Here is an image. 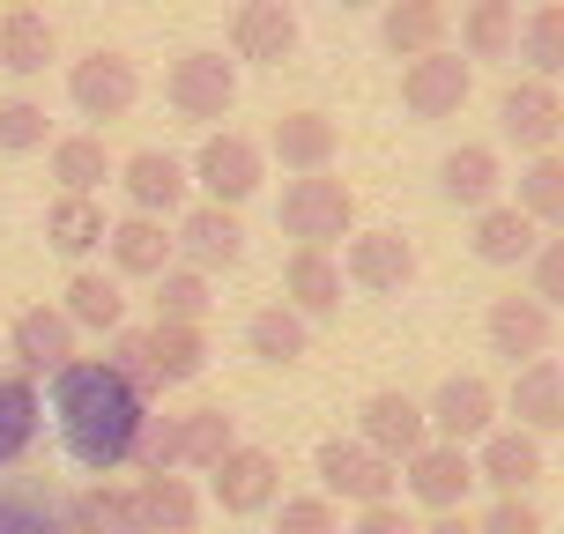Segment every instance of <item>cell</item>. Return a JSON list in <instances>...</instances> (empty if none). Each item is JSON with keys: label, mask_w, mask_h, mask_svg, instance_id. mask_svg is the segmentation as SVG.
<instances>
[{"label": "cell", "mask_w": 564, "mask_h": 534, "mask_svg": "<svg viewBox=\"0 0 564 534\" xmlns=\"http://www.w3.org/2000/svg\"><path fill=\"white\" fill-rule=\"evenodd\" d=\"M119 194H127V208L134 216H156V224H171L186 200H194V178H186V156H171V149H134V156H119Z\"/></svg>", "instance_id": "11"}, {"label": "cell", "mask_w": 564, "mask_h": 534, "mask_svg": "<svg viewBox=\"0 0 564 534\" xmlns=\"http://www.w3.org/2000/svg\"><path fill=\"white\" fill-rule=\"evenodd\" d=\"M468 89H476V59L438 45V53H416L401 67V112L409 119H460Z\"/></svg>", "instance_id": "7"}, {"label": "cell", "mask_w": 564, "mask_h": 534, "mask_svg": "<svg viewBox=\"0 0 564 534\" xmlns=\"http://www.w3.org/2000/svg\"><path fill=\"white\" fill-rule=\"evenodd\" d=\"M535 246H542V230L512 200H490V208H476V224H468V253L482 268H520V260H535Z\"/></svg>", "instance_id": "29"}, {"label": "cell", "mask_w": 564, "mask_h": 534, "mask_svg": "<svg viewBox=\"0 0 564 534\" xmlns=\"http://www.w3.org/2000/svg\"><path fill=\"white\" fill-rule=\"evenodd\" d=\"M134 476H178V416H141V438H134Z\"/></svg>", "instance_id": "43"}, {"label": "cell", "mask_w": 564, "mask_h": 534, "mask_svg": "<svg viewBox=\"0 0 564 534\" xmlns=\"http://www.w3.org/2000/svg\"><path fill=\"white\" fill-rule=\"evenodd\" d=\"M164 97L178 119H194V127H216V119H230V105H238V59L224 53H178L164 75Z\"/></svg>", "instance_id": "6"}, {"label": "cell", "mask_w": 564, "mask_h": 534, "mask_svg": "<svg viewBox=\"0 0 564 534\" xmlns=\"http://www.w3.org/2000/svg\"><path fill=\"white\" fill-rule=\"evenodd\" d=\"M246 349H253L260 364H297V357L312 349V319L275 297V305H260L253 319H246Z\"/></svg>", "instance_id": "36"}, {"label": "cell", "mask_w": 564, "mask_h": 534, "mask_svg": "<svg viewBox=\"0 0 564 534\" xmlns=\"http://www.w3.org/2000/svg\"><path fill=\"white\" fill-rule=\"evenodd\" d=\"M105 364L119 371V379H127V386H134V394H164V386H156V371H149V335H141V327H119L112 335V349H105Z\"/></svg>", "instance_id": "45"}, {"label": "cell", "mask_w": 564, "mask_h": 534, "mask_svg": "<svg viewBox=\"0 0 564 534\" xmlns=\"http://www.w3.org/2000/svg\"><path fill=\"white\" fill-rule=\"evenodd\" d=\"M520 0H468L460 8V59H512Z\"/></svg>", "instance_id": "35"}, {"label": "cell", "mask_w": 564, "mask_h": 534, "mask_svg": "<svg viewBox=\"0 0 564 534\" xmlns=\"http://www.w3.org/2000/svg\"><path fill=\"white\" fill-rule=\"evenodd\" d=\"M208 305H216V297H208V275H200V268H186V260H171L164 275H156V319H208Z\"/></svg>", "instance_id": "41"}, {"label": "cell", "mask_w": 564, "mask_h": 534, "mask_svg": "<svg viewBox=\"0 0 564 534\" xmlns=\"http://www.w3.org/2000/svg\"><path fill=\"white\" fill-rule=\"evenodd\" d=\"M506 408L520 416V431H535V438L564 431V364H550V357H528V364H512Z\"/></svg>", "instance_id": "25"}, {"label": "cell", "mask_w": 564, "mask_h": 534, "mask_svg": "<svg viewBox=\"0 0 564 534\" xmlns=\"http://www.w3.org/2000/svg\"><path fill=\"white\" fill-rule=\"evenodd\" d=\"M453 30V8L446 0H379V45L394 59H416V53H438Z\"/></svg>", "instance_id": "26"}, {"label": "cell", "mask_w": 564, "mask_h": 534, "mask_svg": "<svg viewBox=\"0 0 564 534\" xmlns=\"http://www.w3.org/2000/svg\"><path fill=\"white\" fill-rule=\"evenodd\" d=\"M105 230H112V216H105L97 194H53L45 200V246L59 260H89L105 246Z\"/></svg>", "instance_id": "31"}, {"label": "cell", "mask_w": 564, "mask_h": 534, "mask_svg": "<svg viewBox=\"0 0 564 534\" xmlns=\"http://www.w3.org/2000/svg\"><path fill=\"white\" fill-rule=\"evenodd\" d=\"M297 8L290 0H238L230 15V59H253V67H282L297 53Z\"/></svg>", "instance_id": "20"}, {"label": "cell", "mask_w": 564, "mask_h": 534, "mask_svg": "<svg viewBox=\"0 0 564 534\" xmlns=\"http://www.w3.org/2000/svg\"><path fill=\"white\" fill-rule=\"evenodd\" d=\"M482 341H490V357H506V364H528V357H550V341H557V312L542 305V297H490L482 312Z\"/></svg>", "instance_id": "16"}, {"label": "cell", "mask_w": 564, "mask_h": 534, "mask_svg": "<svg viewBox=\"0 0 564 534\" xmlns=\"http://www.w3.org/2000/svg\"><path fill=\"white\" fill-rule=\"evenodd\" d=\"M53 178H59V194H97V186H112L119 178V156L105 149V134L89 127V134H53Z\"/></svg>", "instance_id": "32"}, {"label": "cell", "mask_w": 564, "mask_h": 534, "mask_svg": "<svg viewBox=\"0 0 564 534\" xmlns=\"http://www.w3.org/2000/svg\"><path fill=\"white\" fill-rule=\"evenodd\" d=\"M357 438H365L371 453H387V460H409L416 446H431V416H423L416 394H401V386H379V394H365V408H357Z\"/></svg>", "instance_id": "18"}, {"label": "cell", "mask_w": 564, "mask_h": 534, "mask_svg": "<svg viewBox=\"0 0 564 534\" xmlns=\"http://www.w3.org/2000/svg\"><path fill=\"white\" fill-rule=\"evenodd\" d=\"M186 178H194L200 200H216V208H246V200L260 194V178H268V149H260L253 134H238V127H216V134L186 156Z\"/></svg>", "instance_id": "2"}, {"label": "cell", "mask_w": 564, "mask_h": 534, "mask_svg": "<svg viewBox=\"0 0 564 534\" xmlns=\"http://www.w3.org/2000/svg\"><path fill=\"white\" fill-rule=\"evenodd\" d=\"M401 476H409V498L438 520V512H460V505H468V490H476V460H468V446L431 438V446H416L409 460H401Z\"/></svg>", "instance_id": "14"}, {"label": "cell", "mask_w": 564, "mask_h": 534, "mask_svg": "<svg viewBox=\"0 0 564 534\" xmlns=\"http://www.w3.org/2000/svg\"><path fill=\"white\" fill-rule=\"evenodd\" d=\"M171 238H178V260L200 268V275L246 260V224H238V208H216V200H186L171 216Z\"/></svg>", "instance_id": "12"}, {"label": "cell", "mask_w": 564, "mask_h": 534, "mask_svg": "<svg viewBox=\"0 0 564 534\" xmlns=\"http://www.w3.org/2000/svg\"><path fill=\"white\" fill-rule=\"evenodd\" d=\"M134 498V534H200V490L186 476H141L127 482Z\"/></svg>", "instance_id": "23"}, {"label": "cell", "mask_w": 564, "mask_h": 534, "mask_svg": "<svg viewBox=\"0 0 564 534\" xmlns=\"http://www.w3.org/2000/svg\"><path fill=\"white\" fill-rule=\"evenodd\" d=\"M37 423H45V401H37V379L23 371H0V476L37 446Z\"/></svg>", "instance_id": "33"}, {"label": "cell", "mask_w": 564, "mask_h": 534, "mask_svg": "<svg viewBox=\"0 0 564 534\" xmlns=\"http://www.w3.org/2000/svg\"><path fill=\"white\" fill-rule=\"evenodd\" d=\"M0 534H67L53 490H23V482H0Z\"/></svg>", "instance_id": "40"}, {"label": "cell", "mask_w": 564, "mask_h": 534, "mask_svg": "<svg viewBox=\"0 0 564 534\" xmlns=\"http://www.w3.org/2000/svg\"><path fill=\"white\" fill-rule=\"evenodd\" d=\"M59 59V30L45 23V8H30V0H15V8H0V67L8 75H45Z\"/></svg>", "instance_id": "30"}, {"label": "cell", "mask_w": 564, "mask_h": 534, "mask_svg": "<svg viewBox=\"0 0 564 534\" xmlns=\"http://www.w3.org/2000/svg\"><path fill=\"white\" fill-rule=\"evenodd\" d=\"M476 534H542V512L528 505V498H490L482 505V520H468Z\"/></svg>", "instance_id": "47"}, {"label": "cell", "mask_w": 564, "mask_h": 534, "mask_svg": "<svg viewBox=\"0 0 564 534\" xmlns=\"http://www.w3.org/2000/svg\"><path fill=\"white\" fill-rule=\"evenodd\" d=\"M416 534H476V527H468L460 512H438V520H431V527H416Z\"/></svg>", "instance_id": "49"}, {"label": "cell", "mask_w": 564, "mask_h": 534, "mask_svg": "<svg viewBox=\"0 0 564 534\" xmlns=\"http://www.w3.org/2000/svg\"><path fill=\"white\" fill-rule=\"evenodd\" d=\"M476 482L482 490H498V498H528L542 482V438L535 431H520V423H498L490 438H476Z\"/></svg>", "instance_id": "17"}, {"label": "cell", "mask_w": 564, "mask_h": 534, "mask_svg": "<svg viewBox=\"0 0 564 534\" xmlns=\"http://www.w3.org/2000/svg\"><path fill=\"white\" fill-rule=\"evenodd\" d=\"M275 534H341V512L327 490H305V498H275Z\"/></svg>", "instance_id": "44"}, {"label": "cell", "mask_w": 564, "mask_h": 534, "mask_svg": "<svg viewBox=\"0 0 564 534\" xmlns=\"http://www.w3.org/2000/svg\"><path fill=\"white\" fill-rule=\"evenodd\" d=\"M528 297H542L550 312H564V230L535 246V260H528Z\"/></svg>", "instance_id": "46"}, {"label": "cell", "mask_w": 564, "mask_h": 534, "mask_svg": "<svg viewBox=\"0 0 564 534\" xmlns=\"http://www.w3.org/2000/svg\"><path fill=\"white\" fill-rule=\"evenodd\" d=\"M59 520L67 534H134V498H127V482H89L75 498H59Z\"/></svg>", "instance_id": "34"}, {"label": "cell", "mask_w": 564, "mask_h": 534, "mask_svg": "<svg viewBox=\"0 0 564 534\" xmlns=\"http://www.w3.org/2000/svg\"><path fill=\"white\" fill-rule=\"evenodd\" d=\"M341 282H357L365 297H401V290L416 282V246H409L401 230H349Z\"/></svg>", "instance_id": "15"}, {"label": "cell", "mask_w": 564, "mask_h": 534, "mask_svg": "<svg viewBox=\"0 0 564 534\" xmlns=\"http://www.w3.org/2000/svg\"><path fill=\"white\" fill-rule=\"evenodd\" d=\"M341 8H379V0H341Z\"/></svg>", "instance_id": "50"}, {"label": "cell", "mask_w": 564, "mask_h": 534, "mask_svg": "<svg viewBox=\"0 0 564 534\" xmlns=\"http://www.w3.org/2000/svg\"><path fill=\"white\" fill-rule=\"evenodd\" d=\"M67 105L97 127H112L141 105V67L119 45H89L83 59H67Z\"/></svg>", "instance_id": "4"}, {"label": "cell", "mask_w": 564, "mask_h": 534, "mask_svg": "<svg viewBox=\"0 0 564 534\" xmlns=\"http://www.w3.org/2000/svg\"><path fill=\"white\" fill-rule=\"evenodd\" d=\"M498 186H506V156L490 149V141H460V149H446L438 156V194L453 200V208H490L498 200Z\"/></svg>", "instance_id": "24"}, {"label": "cell", "mask_w": 564, "mask_h": 534, "mask_svg": "<svg viewBox=\"0 0 564 534\" xmlns=\"http://www.w3.org/2000/svg\"><path fill=\"white\" fill-rule=\"evenodd\" d=\"M275 224H282V238H297V246H335V238L357 230V194L341 186L335 171H305V178L282 186Z\"/></svg>", "instance_id": "3"}, {"label": "cell", "mask_w": 564, "mask_h": 534, "mask_svg": "<svg viewBox=\"0 0 564 534\" xmlns=\"http://www.w3.org/2000/svg\"><path fill=\"white\" fill-rule=\"evenodd\" d=\"M149 335V371H156V386H194L200 371H208V327H194V319H149L141 327Z\"/></svg>", "instance_id": "28"}, {"label": "cell", "mask_w": 564, "mask_h": 534, "mask_svg": "<svg viewBox=\"0 0 564 534\" xmlns=\"http://www.w3.org/2000/svg\"><path fill=\"white\" fill-rule=\"evenodd\" d=\"M512 53L528 59V75H542V83H564V0H542V8H528V15H520Z\"/></svg>", "instance_id": "38"}, {"label": "cell", "mask_w": 564, "mask_h": 534, "mask_svg": "<svg viewBox=\"0 0 564 534\" xmlns=\"http://www.w3.org/2000/svg\"><path fill=\"white\" fill-rule=\"evenodd\" d=\"M312 476H319V490L341 498V505H387V498L401 490V468L387 460V453H371L365 438H319Z\"/></svg>", "instance_id": "5"}, {"label": "cell", "mask_w": 564, "mask_h": 534, "mask_svg": "<svg viewBox=\"0 0 564 534\" xmlns=\"http://www.w3.org/2000/svg\"><path fill=\"white\" fill-rule=\"evenodd\" d=\"M8 357H15L23 379H53L59 364L83 357V335H75V319L59 305H30V312H15V327H8Z\"/></svg>", "instance_id": "13"}, {"label": "cell", "mask_w": 564, "mask_h": 534, "mask_svg": "<svg viewBox=\"0 0 564 534\" xmlns=\"http://www.w3.org/2000/svg\"><path fill=\"white\" fill-rule=\"evenodd\" d=\"M268 156H275L290 178H305V171H335L341 156V127L327 112H312V105H297V112H282L275 127H268V141H260Z\"/></svg>", "instance_id": "19"}, {"label": "cell", "mask_w": 564, "mask_h": 534, "mask_svg": "<svg viewBox=\"0 0 564 534\" xmlns=\"http://www.w3.org/2000/svg\"><path fill=\"white\" fill-rule=\"evenodd\" d=\"M141 416H149V394H134L105 357H75V364L53 371L59 446L75 453V468H89V476H119L134 460Z\"/></svg>", "instance_id": "1"}, {"label": "cell", "mask_w": 564, "mask_h": 534, "mask_svg": "<svg viewBox=\"0 0 564 534\" xmlns=\"http://www.w3.org/2000/svg\"><path fill=\"white\" fill-rule=\"evenodd\" d=\"M498 134L520 149V156H542L564 141V89L542 83V75H520V83L498 89Z\"/></svg>", "instance_id": "8"}, {"label": "cell", "mask_w": 564, "mask_h": 534, "mask_svg": "<svg viewBox=\"0 0 564 534\" xmlns=\"http://www.w3.org/2000/svg\"><path fill=\"white\" fill-rule=\"evenodd\" d=\"M230 446H238V423H230L224 408H186V416H178V468L208 476Z\"/></svg>", "instance_id": "39"}, {"label": "cell", "mask_w": 564, "mask_h": 534, "mask_svg": "<svg viewBox=\"0 0 564 534\" xmlns=\"http://www.w3.org/2000/svg\"><path fill=\"white\" fill-rule=\"evenodd\" d=\"M59 312L75 319V335H119L127 327V282L105 268H75L59 290Z\"/></svg>", "instance_id": "27"}, {"label": "cell", "mask_w": 564, "mask_h": 534, "mask_svg": "<svg viewBox=\"0 0 564 534\" xmlns=\"http://www.w3.org/2000/svg\"><path fill=\"white\" fill-rule=\"evenodd\" d=\"M512 208L535 230H564V149H542V156L520 164V200Z\"/></svg>", "instance_id": "37"}, {"label": "cell", "mask_w": 564, "mask_h": 534, "mask_svg": "<svg viewBox=\"0 0 564 534\" xmlns=\"http://www.w3.org/2000/svg\"><path fill=\"white\" fill-rule=\"evenodd\" d=\"M498 386L482 379V371H453V379H438V394L423 401V416H431V438H446V446H476V438H490L498 431Z\"/></svg>", "instance_id": "9"}, {"label": "cell", "mask_w": 564, "mask_h": 534, "mask_svg": "<svg viewBox=\"0 0 564 534\" xmlns=\"http://www.w3.org/2000/svg\"><path fill=\"white\" fill-rule=\"evenodd\" d=\"M208 498L230 520H253V512H275L282 498V460L268 446H230L216 468H208Z\"/></svg>", "instance_id": "10"}, {"label": "cell", "mask_w": 564, "mask_h": 534, "mask_svg": "<svg viewBox=\"0 0 564 534\" xmlns=\"http://www.w3.org/2000/svg\"><path fill=\"white\" fill-rule=\"evenodd\" d=\"M30 149H53V119L37 97H0V156H30Z\"/></svg>", "instance_id": "42"}, {"label": "cell", "mask_w": 564, "mask_h": 534, "mask_svg": "<svg viewBox=\"0 0 564 534\" xmlns=\"http://www.w3.org/2000/svg\"><path fill=\"white\" fill-rule=\"evenodd\" d=\"M341 534H416V520H409V512L387 498V505H357V520H349Z\"/></svg>", "instance_id": "48"}, {"label": "cell", "mask_w": 564, "mask_h": 534, "mask_svg": "<svg viewBox=\"0 0 564 534\" xmlns=\"http://www.w3.org/2000/svg\"><path fill=\"white\" fill-rule=\"evenodd\" d=\"M282 305L305 319H335L341 312V260L335 246H290L282 260Z\"/></svg>", "instance_id": "22"}, {"label": "cell", "mask_w": 564, "mask_h": 534, "mask_svg": "<svg viewBox=\"0 0 564 534\" xmlns=\"http://www.w3.org/2000/svg\"><path fill=\"white\" fill-rule=\"evenodd\" d=\"M105 253H112V275L119 282H156L178 260V238H171V224H156V216H119L112 230H105Z\"/></svg>", "instance_id": "21"}]
</instances>
